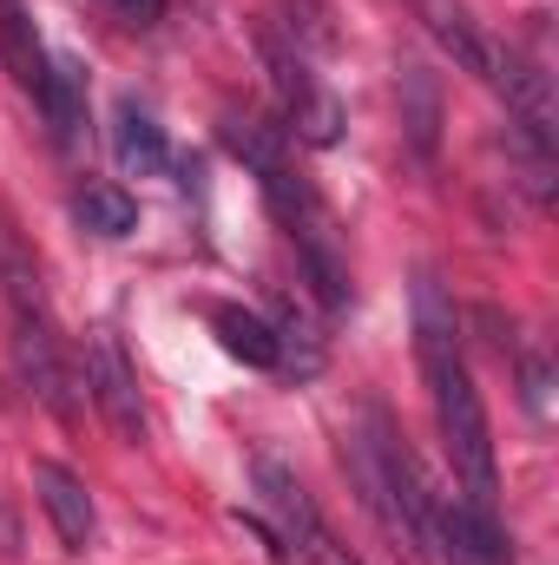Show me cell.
Returning <instances> with one entry per match:
<instances>
[{
	"mask_svg": "<svg viewBox=\"0 0 559 565\" xmlns=\"http://www.w3.org/2000/svg\"><path fill=\"white\" fill-rule=\"evenodd\" d=\"M415 355H421V382H428V402H434V427H441V447H447V467H454V487L481 507V513H500V467H494V427H487V402L467 375V355H461V322H454V302L434 270L415 277Z\"/></svg>",
	"mask_w": 559,
	"mask_h": 565,
	"instance_id": "6da1fadb",
	"label": "cell"
},
{
	"mask_svg": "<svg viewBox=\"0 0 559 565\" xmlns=\"http://www.w3.org/2000/svg\"><path fill=\"white\" fill-rule=\"evenodd\" d=\"M257 184H264L277 224L289 231V244H296V264H303V277L316 289V302H323L329 316H342V309L356 302V270H349V237H342L336 211L316 198V184H309L296 164H283V171L257 178Z\"/></svg>",
	"mask_w": 559,
	"mask_h": 565,
	"instance_id": "7a4b0ae2",
	"label": "cell"
},
{
	"mask_svg": "<svg viewBox=\"0 0 559 565\" xmlns=\"http://www.w3.org/2000/svg\"><path fill=\"white\" fill-rule=\"evenodd\" d=\"M257 60H264L271 93H277L283 132L303 139V145H316V151H329V145L342 139V106H336V93L309 73V53L283 33L277 20H264V26H257Z\"/></svg>",
	"mask_w": 559,
	"mask_h": 565,
	"instance_id": "3957f363",
	"label": "cell"
},
{
	"mask_svg": "<svg viewBox=\"0 0 559 565\" xmlns=\"http://www.w3.org/2000/svg\"><path fill=\"white\" fill-rule=\"evenodd\" d=\"M428 546H441L454 565H514L500 513H481L461 487L441 493L434 480H428Z\"/></svg>",
	"mask_w": 559,
	"mask_h": 565,
	"instance_id": "277c9868",
	"label": "cell"
},
{
	"mask_svg": "<svg viewBox=\"0 0 559 565\" xmlns=\"http://www.w3.org/2000/svg\"><path fill=\"white\" fill-rule=\"evenodd\" d=\"M86 395H93V408L106 415V427H113L126 447H139L145 440L139 369H133V355L119 349L113 329H93V335H86Z\"/></svg>",
	"mask_w": 559,
	"mask_h": 565,
	"instance_id": "5b68a950",
	"label": "cell"
},
{
	"mask_svg": "<svg viewBox=\"0 0 559 565\" xmlns=\"http://www.w3.org/2000/svg\"><path fill=\"white\" fill-rule=\"evenodd\" d=\"M33 493H40V513L53 520L60 546H66V553H93V540H99V513H93L86 480H80L73 467H60V460H33Z\"/></svg>",
	"mask_w": 559,
	"mask_h": 565,
	"instance_id": "8992f818",
	"label": "cell"
},
{
	"mask_svg": "<svg viewBox=\"0 0 559 565\" xmlns=\"http://www.w3.org/2000/svg\"><path fill=\"white\" fill-rule=\"evenodd\" d=\"M415 20L434 33V46H441L461 73H474L481 86L494 79V53H500V40L474 20V7H467V0H415Z\"/></svg>",
	"mask_w": 559,
	"mask_h": 565,
	"instance_id": "52a82bcc",
	"label": "cell"
},
{
	"mask_svg": "<svg viewBox=\"0 0 559 565\" xmlns=\"http://www.w3.org/2000/svg\"><path fill=\"white\" fill-rule=\"evenodd\" d=\"M218 139H224V151H231L244 171H257V178L283 171V164H289V145H296L283 132V119L257 113V106H231V113L218 119Z\"/></svg>",
	"mask_w": 559,
	"mask_h": 565,
	"instance_id": "ba28073f",
	"label": "cell"
},
{
	"mask_svg": "<svg viewBox=\"0 0 559 565\" xmlns=\"http://www.w3.org/2000/svg\"><path fill=\"white\" fill-rule=\"evenodd\" d=\"M40 113H46V126H53V145L60 151H73V145L86 139V73L66 60V53H46V86H40V99H33Z\"/></svg>",
	"mask_w": 559,
	"mask_h": 565,
	"instance_id": "9c48e42d",
	"label": "cell"
},
{
	"mask_svg": "<svg viewBox=\"0 0 559 565\" xmlns=\"http://www.w3.org/2000/svg\"><path fill=\"white\" fill-rule=\"evenodd\" d=\"M204 316H211V329H218L224 355H238L244 369H277V362H283L277 329H271L257 309H244V302H211Z\"/></svg>",
	"mask_w": 559,
	"mask_h": 565,
	"instance_id": "30bf717a",
	"label": "cell"
},
{
	"mask_svg": "<svg viewBox=\"0 0 559 565\" xmlns=\"http://www.w3.org/2000/svg\"><path fill=\"white\" fill-rule=\"evenodd\" d=\"M113 151L133 178H158L171 164V145H165V126L145 113L139 99H119V119H113Z\"/></svg>",
	"mask_w": 559,
	"mask_h": 565,
	"instance_id": "8fae6325",
	"label": "cell"
},
{
	"mask_svg": "<svg viewBox=\"0 0 559 565\" xmlns=\"http://www.w3.org/2000/svg\"><path fill=\"white\" fill-rule=\"evenodd\" d=\"M73 217L93 231V237H133L139 231V198L113 178H86L73 191Z\"/></svg>",
	"mask_w": 559,
	"mask_h": 565,
	"instance_id": "7c38bea8",
	"label": "cell"
},
{
	"mask_svg": "<svg viewBox=\"0 0 559 565\" xmlns=\"http://www.w3.org/2000/svg\"><path fill=\"white\" fill-rule=\"evenodd\" d=\"M402 126H409V145H415V158L434 164V151H441V86H434V73L428 66H402Z\"/></svg>",
	"mask_w": 559,
	"mask_h": 565,
	"instance_id": "4fadbf2b",
	"label": "cell"
},
{
	"mask_svg": "<svg viewBox=\"0 0 559 565\" xmlns=\"http://www.w3.org/2000/svg\"><path fill=\"white\" fill-rule=\"evenodd\" d=\"M283 7H289L283 33H289L303 53H309V46H316V53H329V46H336V26H329V7H323V0H283Z\"/></svg>",
	"mask_w": 559,
	"mask_h": 565,
	"instance_id": "5bb4252c",
	"label": "cell"
},
{
	"mask_svg": "<svg viewBox=\"0 0 559 565\" xmlns=\"http://www.w3.org/2000/svg\"><path fill=\"white\" fill-rule=\"evenodd\" d=\"M289 546L303 553V565H362L356 553H349V546H342V540H336V533H329V526H323V520H316L309 533H296Z\"/></svg>",
	"mask_w": 559,
	"mask_h": 565,
	"instance_id": "9a60e30c",
	"label": "cell"
},
{
	"mask_svg": "<svg viewBox=\"0 0 559 565\" xmlns=\"http://www.w3.org/2000/svg\"><path fill=\"white\" fill-rule=\"evenodd\" d=\"M547 388H553L547 355H540V349H520V402H527L534 415H547Z\"/></svg>",
	"mask_w": 559,
	"mask_h": 565,
	"instance_id": "2e32d148",
	"label": "cell"
},
{
	"mask_svg": "<svg viewBox=\"0 0 559 565\" xmlns=\"http://www.w3.org/2000/svg\"><path fill=\"white\" fill-rule=\"evenodd\" d=\"M106 7H113L126 26H151V20L165 13V0H106Z\"/></svg>",
	"mask_w": 559,
	"mask_h": 565,
	"instance_id": "e0dca14e",
	"label": "cell"
}]
</instances>
